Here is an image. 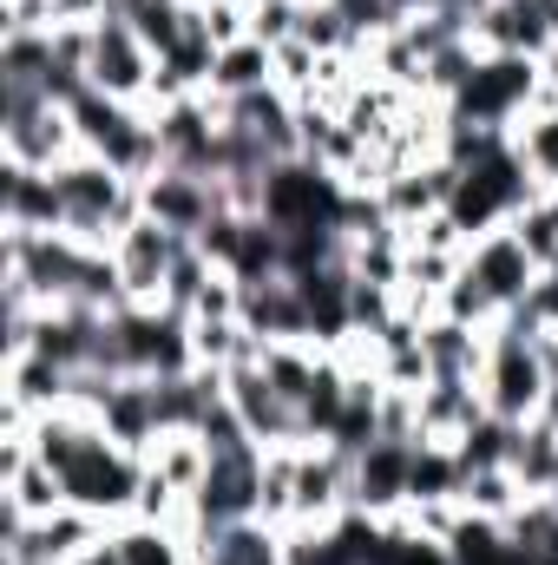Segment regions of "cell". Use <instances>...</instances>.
<instances>
[{"label":"cell","instance_id":"cell-15","mask_svg":"<svg viewBox=\"0 0 558 565\" xmlns=\"http://www.w3.org/2000/svg\"><path fill=\"white\" fill-rule=\"evenodd\" d=\"M0 231H66V204L53 171L0 164Z\"/></svg>","mask_w":558,"mask_h":565},{"label":"cell","instance_id":"cell-29","mask_svg":"<svg viewBox=\"0 0 558 565\" xmlns=\"http://www.w3.org/2000/svg\"><path fill=\"white\" fill-rule=\"evenodd\" d=\"M533 335H546V329H558V270H539V282L526 289V302L513 309Z\"/></svg>","mask_w":558,"mask_h":565},{"label":"cell","instance_id":"cell-30","mask_svg":"<svg viewBox=\"0 0 558 565\" xmlns=\"http://www.w3.org/2000/svg\"><path fill=\"white\" fill-rule=\"evenodd\" d=\"M46 13H53V26H93L112 13V0H46Z\"/></svg>","mask_w":558,"mask_h":565},{"label":"cell","instance_id":"cell-27","mask_svg":"<svg viewBox=\"0 0 558 565\" xmlns=\"http://www.w3.org/2000/svg\"><path fill=\"white\" fill-rule=\"evenodd\" d=\"M197 26H204V40L224 53V46L250 40V0H204V7H197Z\"/></svg>","mask_w":558,"mask_h":565},{"label":"cell","instance_id":"cell-1","mask_svg":"<svg viewBox=\"0 0 558 565\" xmlns=\"http://www.w3.org/2000/svg\"><path fill=\"white\" fill-rule=\"evenodd\" d=\"M533 198H546V184L533 178V164L519 158L513 139H493L486 151H473L453 178V198H447V217L466 231V237H486L500 224H513Z\"/></svg>","mask_w":558,"mask_h":565},{"label":"cell","instance_id":"cell-16","mask_svg":"<svg viewBox=\"0 0 558 565\" xmlns=\"http://www.w3.org/2000/svg\"><path fill=\"white\" fill-rule=\"evenodd\" d=\"M244 329L264 342H309V302L296 277H270V282H244Z\"/></svg>","mask_w":558,"mask_h":565},{"label":"cell","instance_id":"cell-32","mask_svg":"<svg viewBox=\"0 0 558 565\" xmlns=\"http://www.w3.org/2000/svg\"><path fill=\"white\" fill-rule=\"evenodd\" d=\"M401 13H427V7H466V13H480L486 0H395Z\"/></svg>","mask_w":558,"mask_h":565},{"label":"cell","instance_id":"cell-24","mask_svg":"<svg viewBox=\"0 0 558 565\" xmlns=\"http://www.w3.org/2000/svg\"><path fill=\"white\" fill-rule=\"evenodd\" d=\"M513 473H519V487L539 500V493H558V434L552 427H519V440H513Z\"/></svg>","mask_w":558,"mask_h":565},{"label":"cell","instance_id":"cell-21","mask_svg":"<svg viewBox=\"0 0 558 565\" xmlns=\"http://www.w3.org/2000/svg\"><path fill=\"white\" fill-rule=\"evenodd\" d=\"M257 86H277V53L264 40H237L217 53V73H211V93L217 99H244Z\"/></svg>","mask_w":558,"mask_h":565},{"label":"cell","instance_id":"cell-14","mask_svg":"<svg viewBox=\"0 0 558 565\" xmlns=\"http://www.w3.org/2000/svg\"><path fill=\"white\" fill-rule=\"evenodd\" d=\"M552 40L558 33H552L546 0H486L473 13V46L480 53H526V60H539Z\"/></svg>","mask_w":558,"mask_h":565},{"label":"cell","instance_id":"cell-5","mask_svg":"<svg viewBox=\"0 0 558 565\" xmlns=\"http://www.w3.org/2000/svg\"><path fill=\"white\" fill-rule=\"evenodd\" d=\"M73 126H79V145L93 151V158H106L112 171H126V178H151V171H164V145H158V119H151V106H119V99H106V93H79L73 99Z\"/></svg>","mask_w":558,"mask_h":565},{"label":"cell","instance_id":"cell-23","mask_svg":"<svg viewBox=\"0 0 558 565\" xmlns=\"http://www.w3.org/2000/svg\"><path fill=\"white\" fill-rule=\"evenodd\" d=\"M526 500H533V493L519 487L513 467H473V473L460 480V507H466V513H486V520H513Z\"/></svg>","mask_w":558,"mask_h":565},{"label":"cell","instance_id":"cell-4","mask_svg":"<svg viewBox=\"0 0 558 565\" xmlns=\"http://www.w3.org/2000/svg\"><path fill=\"white\" fill-rule=\"evenodd\" d=\"M60 480H66V507H79V513H99L106 526H119V520H132L139 513V487H144V454L132 447H119L106 427L60 467Z\"/></svg>","mask_w":558,"mask_h":565},{"label":"cell","instance_id":"cell-26","mask_svg":"<svg viewBox=\"0 0 558 565\" xmlns=\"http://www.w3.org/2000/svg\"><path fill=\"white\" fill-rule=\"evenodd\" d=\"M211 277H217V264H211L197 244H184V250H178V264H171V282H164V309L191 322V309H197V296H204V282H211Z\"/></svg>","mask_w":558,"mask_h":565},{"label":"cell","instance_id":"cell-19","mask_svg":"<svg viewBox=\"0 0 558 565\" xmlns=\"http://www.w3.org/2000/svg\"><path fill=\"white\" fill-rule=\"evenodd\" d=\"M486 415V395L480 382H427L420 388V440H466L473 422Z\"/></svg>","mask_w":558,"mask_h":565},{"label":"cell","instance_id":"cell-10","mask_svg":"<svg viewBox=\"0 0 558 565\" xmlns=\"http://www.w3.org/2000/svg\"><path fill=\"white\" fill-rule=\"evenodd\" d=\"M184 244H191V237H178V231H164V224H151V217H139V224L112 244L119 282H126V296H132L139 309H164V282H171V264H178Z\"/></svg>","mask_w":558,"mask_h":565},{"label":"cell","instance_id":"cell-8","mask_svg":"<svg viewBox=\"0 0 558 565\" xmlns=\"http://www.w3.org/2000/svg\"><path fill=\"white\" fill-rule=\"evenodd\" d=\"M257 507H264V447L257 440L224 447V454H211V473L191 493V533L257 520Z\"/></svg>","mask_w":558,"mask_h":565},{"label":"cell","instance_id":"cell-31","mask_svg":"<svg viewBox=\"0 0 558 565\" xmlns=\"http://www.w3.org/2000/svg\"><path fill=\"white\" fill-rule=\"evenodd\" d=\"M533 106H558V40L539 53V99Z\"/></svg>","mask_w":558,"mask_h":565},{"label":"cell","instance_id":"cell-13","mask_svg":"<svg viewBox=\"0 0 558 565\" xmlns=\"http://www.w3.org/2000/svg\"><path fill=\"white\" fill-rule=\"evenodd\" d=\"M466 270L486 282V296L513 316L519 302H526V289L539 282V264H533V250L513 237V224H500V231H486V237H473L466 244Z\"/></svg>","mask_w":558,"mask_h":565},{"label":"cell","instance_id":"cell-20","mask_svg":"<svg viewBox=\"0 0 558 565\" xmlns=\"http://www.w3.org/2000/svg\"><path fill=\"white\" fill-rule=\"evenodd\" d=\"M119 565H197L184 526H158V520H119L112 526Z\"/></svg>","mask_w":558,"mask_h":565},{"label":"cell","instance_id":"cell-6","mask_svg":"<svg viewBox=\"0 0 558 565\" xmlns=\"http://www.w3.org/2000/svg\"><path fill=\"white\" fill-rule=\"evenodd\" d=\"M79 151L86 145H79V126H73V106H60L46 93H0V164L60 171Z\"/></svg>","mask_w":558,"mask_h":565},{"label":"cell","instance_id":"cell-12","mask_svg":"<svg viewBox=\"0 0 558 565\" xmlns=\"http://www.w3.org/2000/svg\"><path fill=\"white\" fill-rule=\"evenodd\" d=\"M408 473H415V440H375L355 454V507L348 513H368V520H395L408 513Z\"/></svg>","mask_w":558,"mask_h":565},{"label":"cell","instance_id":"cell-22","mask_svg":"<svg viewBox=\"0 0 558 565\" xmlns=\"http://www.w3.org/2000/svg\"><path fill=\"white\" fill-rule=\"evenodd\" d=\"M144 467L158 480H171L178 493H197V480L211 473V447H204V434H158L144 447Z\"/></svg>","mask_w":558,"mask_h":565},{"label":"cell","instance_id":"cell-25","mask_svg":"<svg viewBox=\"0 0 558 565\" xmlns=\"http://www.w3.org/2000/svg\"><path fill=\"white\" fill-rule=\"evenodd\" d=\"M440 316H453V322H466V329H500V322H506V309L486 296V282L473 277L466 264H460V277L440 289Z\"/></svg>","mask_w":558,"mask_h":565},{"label":"cell","instance_id":"cell-28","mask_svg":"<svg viewBox=\"0 0 558 565\" xmlns=\"http://www.w3.org/2000/svg\"><path fill=\"white\" fill-rule=\"evenodd\" d=\"M296 26H302V0H250V40L282 46L296 40Z\"/></svg>","mask_w":558,"mask_h":565},{"label":"cell","instance_id":"cell-3","mask_svg":"<svg viewBox=\"0 0 558 565\" xmlns=\"http://www.w3.org/2000/svg\"><path fill=\"white\" fill-rule=\"evenodd\" d=\"M552 375H546V355H539V335L506 316L500 329H486V369H480V395H486V415L513 427L539 422V402H546Z\"/></svg>","mask_w":558,"mask_h":565},{"label":"cell","instance_id":"cell-7","mask_svg":"<svg viewBox=\"0 0 558 565\" xmlns=\"http://www.w3.org/2000/svg\"><path fill=\"white\" fill-rule=\"evenodd\" d=\"M151 79H158V53L139 40V26L126 13L93 20V53H86V86L119 99V106H151Z\"/></svg>","mask_w":558,"mask_h":565},{"label":"cell","instance_id":"cell-2","mask_svg":"<svg viewBox=\"0 0 558 565\" xmlns=\"http://www.w3.org/2000/svg\"><path fill=\"white\" fill-rule=\"evenodd\" d=\"M53 184H60V204H66V237H79V244H93V250H112V244L144 217L139 178L112 171V164L93 158V151L66 158V164L53 171Z\"/></svg>","mask_w":558,"mask_h":565},{"label":"cell","instance_id":"cell-9","mask_svg":"<svg viewBox=\"0 0 558 565\" xmlns=\"http://www.w3.org/2000/svg\"><path fill=\"white\" fill-rule=\"evenodd\" d=\"M139 198H144V217L164 224V231H178V237H204L211 217L230 211L217 178H197V171H178V164L151 171V178L139 184Z\"/></svg>","mask_w":558,"mask_h":565},{"label":"cell","instance_id":"cell-11","mask_svg":"<svg viewBox=\"0 0 558 565\" xmlns=\"http://www.w3.org/2000/svg\"><path fill=\"white\" fill-rule=\"evenodd\" d=\"M224 402L237 408V422L250 427L257 447H296V440H302V415L289 408V395L264 375V362L230 369V375H224Z\"/></svg>","mask_w":558,"mask_h":565},{"label":"cell","instance_id":"cell-18","mask_svg":"<svg viewBox=\"0 0 558 565\" xmlns=\"http://www.w3.org/2000/svg\"><path fill=\"white\" fill-rule=\"evenodd\" d=\"M73 369H60L53 355H13L7 362V388H0V402H13V408H26V415H46V408H66L73 402Z\"/></svg>","mask_w":558,"mask_h":565},{"label":"cell","instance_id":"cell-33","mask_svg":"<svg viewBox=\"0 0 558 565\" xmlns=\"http://www.w3.org/2000/svg\"><path fill=\"white\" fill-rule=\"evenodd\" d=\"M539 355H546V375L558 382V329H546V335H539Z\"/></svg>","mask_w":558,"mask_h":565},{"label":"cell","instance_id":"cell-34","mask_svg":"<svg viewBox=\"0 0 558 565\" xmlns=\"http://www.w3.org/2000/svg\"><path fill=\"white\" fill-rule=\"evenodd\" d=\"M539 427H552V434H558V382L546 388V402H539Z\"/></svg>","mask_w":558,"mask_h":565},{"label":"cell","instance_id":"cell-17","mask_svg":"<svg viewBox=\"0 0 558 565\" xmlns=\"http://www.w3.org/2000/svg\"><path fill=\"white\" fill-rule=\"evenodd\" d=\"M420 349H427L433 382H480V369H486V329H466L453 316L420 322Z\"/></svg>","mask_w":558,"mask_h":565}]
</instances>
